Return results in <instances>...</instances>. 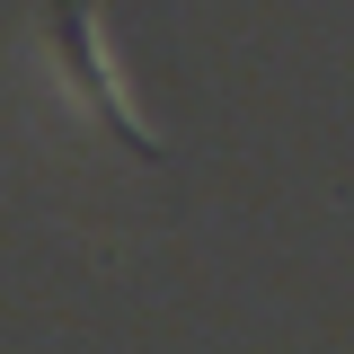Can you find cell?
I'll list each match as a JSON object with an SVG mask.
<instances>
[{
	"label": "cell",
	"mask_w": 354,
	"mask_h": 354,
	"mask_svg": "<svg viewBox=\"0 0 354 354\" xmlns=\"http://www.w3.org/2000/svg\"><path fill=\"white\" fill-rule=\"evenodd\" d=\"M44 53H53V71H62V88L80 97L97 124L115 133L124 151H142V160H160V133L133 124L124 88H115V71H106V53H97V27H88V0H44Z\"/></svg>",
	"instance_id": "6da1fadb"
}]
</instances>
